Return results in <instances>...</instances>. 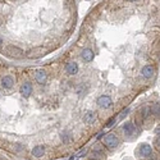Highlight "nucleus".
Masks as SVG:
<instances>
[{
	"label": "nucleus",
	"instance_id": "nucleus-1",
	"mask_svg": "<svg viewBox=\"0 0 160 160\" xmlns=\"http://www.w3.org/2000/svg\"><path fill=\"white\" fill-rule=\"evenodd\" d=\"M104 141H105V145L108 147L110 149H114L118 146V144H119V141H118V138H117L115 134H113V133H109V134H106L105 138H104Z\"/></svg>",
	"mask_w": 160,
	"mask_h": 160
},
{
	"label": "nucleus",
	"instance_id": "nucleus-2",
	"mask_svg": "<svg viewBox=\"0 0 160 160\" xmlns=\"http://www.w3.org/2000/svg\"><path fill=\"white\" fill-rule=\"evenodd\" d=\"M97 104L101 106V108H110L112 106V99L109 97V96H106V95H102L100 96V97L97 99Z\"/></svg>",
	"mask_w": 160,
	"mask_h": 160
},
{
	"label": "nucleus",
	"instance_id": "nucleus-3",
	"mask_svg": "<svg viewBox=\"0 0 160 160\" xmlns=\"http://www.w3.org/2000/svg\"><path fill=\"white\" fill-rule=\"evenodd\" d=\"M19 92L24 96V97H28V96L31 95V92H32V85L30 82L23 83L22 86H21V88H19Z\"/></svg>",
	"mask_w": 160,
	"mask_h": 160
},
{
	"label": "nucleus",
	"instance_id": "nucleus-4",
	"mask_svg": "<svg viewBox=\"0 0 160 160\" xmlns=\"http://www.w3.org/2000/svg\"><path fill=\"white\" fill-rule=\"evenodd\" d=\"M35 78H36V81L38 83H45V81H46V72L44 69H37L36 72H35Z\"/></svg>",
	"mask_w": 160,
	"mask_h": 160
},
{
	"label": "nucleus",
	"instance_id": "nucleus-5",
	"mask_svg": "<svg viewBox=\"0 0 160 160\" xmlns=\"http://www.w3.org/2000/svg\"><path fill=\"white\" fill-rule=\"evenodd\" d=\"M151 146L150 145H141L140 150H138V154L141 156H144V158H146V156H150L151 155Z\"/></svg>",
	"mask_w": 160,
	"mask_h": 160
},
{
	"label": "nucleus",
	"instance_id": "nucleus-6",
	"mask_svg": "<svg viewBox=\"0 0 160 160\" xmlns=\"http://www.w3.org/2000/svg\"><path fill=\"white\" fill-rule=\"evenodd\" d=\"M13 85H14V80L10 76H5L1 80V86L4 88H10V87H13Z\"/></svg>",
	"mask_w": 160,
	"mask_h": 160
},
{
	"label": "nucleus",
	"instance_id": "nucleus-7",
	"mask_svg": "<svg viewBox=\"0 0 160 160\" xmlns=\"http://www.w3.org/2000/svg\"><path fill=\"white\" fill-rule=\"evenodd\" d=\"M142 76H144L145 78H150L154 76V68H152L151 65H145L144 68H142Z\"/></svg>",
	"mask_w": 160,
	"mask_h": 160
},
{
	"label": "nucleus",
	"instance_id": "nucleus-8",
	"mask_svg": "<svg viewBox=\"0 0 160 160\" xmlns=\"http://www.w3.org/2000/svg\"><path fill=\"white\" fill-rule=\"evenodd\" d=\"M65 69H67V72H68L69 74H76L78 72V65H77V63H74V62H70L67 64V67H65Z\"/></svg>",
	"mask_w": 160,
	"mask_h": 160
},
{
	"label": "nucleus",
	"instance_id": "nucleus-9",
	"mask_svg": "<svg viewBox=\"0 0 160 160\" xmlns=\"http://www.w3.org/2000/svg\"><path fill=\"white\" fill-rule=\"evenodd\" d=\"M96 119V114L94 112H91V110H88V112L85 113V117H83V120L86 123H92L94 120Z\"/></svg>",
	"mask_w": 160,
	"mask_h": 160
},
{
	"label": "nucleus",
	"instance_id": "nucleus-10",
	"mask_svg": "<svg viewBox=\"0 0 160 160\" xmlns=\"http://www.w3.org/2000/svg\"><path fill=\"white\" fill-rule=\"evenodd\" d=\"M44 152H45V146L40 145V146H35V149L32 150V155L36 156V158H40V156L44 155Z\"/></svg>",
	"mask_w": 160,
	"mask_h": 160
},
{
	"label": "nucleus",
	"instance_id": "nucleus-11",
	"mask_svg": "<svg viewBox=\"0 0 160 160\" xmlns=\"http://www.w3.org/2000/svg\"><path fill=\"white\" fill-rule=\"evenodd\" d=\"M82 59L86 60V62H91L92 59H94V53L90 49H85L82 51Z\"/></svg>",
	"mask_w": 160,
	"mask_h": 160
},
{
	"label": "nucleus",
	"instance_id": "nucleus-12",
	"mask_svg": "<svg viewBox=\"0 0 160 160\" xmlns=\"http://www.w3.org/2000/svg\"><path fill=\"white\" fill-rule=\"evenodd\" d=\"M123 131L124 133L127 134V136H132V134L134 133V126L132 123H126L123 127Z\"/></svg>",
	"mask_w": 160,
	"mask_h": 160
},
{
	"label": "nucleus",
	"instance_id": "nucleus-13",
	"mask_svg": "<svg viewBox=\"0 0 160 160\" xmlns=\"http://www.w3.org/2000/svg\"><path fill=\"white\" fill-rule=\"evenodd\" d=\"M152 112H154L155 115H159V104H155L152 106Z\"/></svg>",
	"mask_w": 160,
	"mask_h": 160
},
{
	"label": "nucleus",
	"instance_id": "nucleus-14",
	"mask_svg": "<svg viewBox=\"0 0 160 160\" xmlns=\"http://www.w3.org/2000/svg\"><path fill=\"white\" fill-rule=\"evenodd\" d=\"M128 112H129V110H128V109H124L123 112L120 113V117H119V118H120V119H123L124 117H126V114H128Z\"/></svg>",
	"mask_w": 160,
	"mask_h": 160
},
{
	"label": "nucleus",
	"instance_id": "nucleus-15",
	"mask_svg": "<svg viewBox=\"0 0 160 160\" xmlns=\"http://www.w3.org/2000/svg\"><path fill=\"white\" fill-rule=\"evenodd\" d=\"M114 122H115V118H112V119H110L108 123H106V127H112L113 124H114Z\"/></svg>",
	"mask_w": 160,
	"mask_h": 160
},
{
	"label": "nucleus",
	"instance_id": "nucleus-16",
	"mask_svg": "<svg viewBox=\"0 0 160 160\" xmlns=\"http://www.w3.org/2000/svg\"><path fill=\"white\" fill-rule=\"evenodd\" d=\"M1 44H3V40H1V37H0V46H1Z\"/></svg>",
	"mask_w": 160,
	"mask_h": 160
},
{
	"label": "nucleus",
	"instance_id": "nucleus-17",
	"mask_svg": "<svg viewBox=\"0 0 160 160\" xmlns=\"http://www.w3.org/2000/svg\"><path fill=\"white\" fill-rule=\"evenodd\" d=\"M91 160H96V159H91Z\"/></svg>",
	"mask_w": 160,
	"mask_h": 160
}]
</instances>
